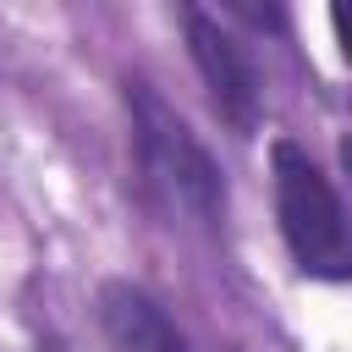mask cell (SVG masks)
I'll return each mask as SVG.
<instances>
[{"mask_svg": "<svg viewBox=\"0 0 352 352\" xmlns=\"http://www.w3.org/2000/svg\"><path fill=\"white\" fill-rule=\"evenodd\" d=\"M231 16H242V22H253V28H275V33L286 28V11H275V6H264V11H258V6H231Z\"/></svg>", "mask_w": 352, "mask_h": 352, "instance_id": "5", "label": "cell"}, {"mask_svg": "<svg viewBox=\"0 0 352 352\" xmlns=\"http://www.w3.org/2000/svg\"><path fill=\"white\" fill-rule=\"evenodd\" d=\"M270 170H275V214H280L292 264L308 280L346 286L352 280V236H346V204H341L336 182L292 138L270 143Z\"/></svg>", "mask_w": 352, "mask_h": 352, "instance_id": "2", "label": "cell"}, {"mask_svg": "<svg viewBox=\"0 0 352 352\" xmlns=\"http://www.w3.org/2000/svg\"><path fill=\"white\" fill-rule=\"evenodd\" d=\"M182 28H187V50H192V66H198V77H204V88H209L214 116H220L231 132H242V138L258 132L264 88H258L253 55L236 44V33H231L220 16L198 11V6L182 11Z\"/></svg>", "mask_w": 352, "mask_h": 352, "instance_id": "3", "label": "cell"}, {"mask_svg": "<svg viewBox=\"0 0 352 352\" xmlns=\"http://www.w3.org/2000/svg\"><path fill=\"white\" fill-rule=\"evenodd\" d=\"M121 99L132 116V148H138L143 182L170 209L192 214L198 226H220L226 220V176H220L214 154L198 143V132L187 126V116L148 77H126Z\"/></svg>", "mask_w": 352, "mask_h": 352, "instance_id": "1", "label": "cell"}, {"mask_svg": "<svg viewBox=\"0 0 352 352\" xmlns=\"http://www.w3.org/2000/svg\"><path fill=\"white\" fill-rule=\"evenodd\" d=\"M99 330L110 352H192V341L170 324V314L132 280L99 286Z\"/></svg>", "mask_w": 352, "mask_h": 352, "instance_id": "4", "label": "cell"}]
</instances>
